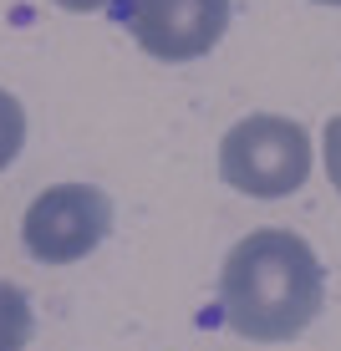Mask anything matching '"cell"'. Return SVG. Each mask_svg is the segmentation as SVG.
<instances>
[{
    "label": "cell",
    "mask_w": 341,
    "mask_h": 351,
    "mask_svg": "<svg viewBox=\"0 0 341 351\" xmlns=\"http://www.w3.org/2000/svg\"><path fill=\"white\" fill-rule=\"evenodd\" d=\"M224 321L245 341H296L326 300V275L316 250L290 229H255L229 250L219 270Z\"/></svg>",
    "instance_id": "1"
},
{
    "label": "cell",
    "mask_w": 341,
    "mask_h": 351,
    "mask_svg": "<svg viewBox=\"0 0 341 351\" xmlns=\"http://www.w3.org/2000/svg\"><path fill=\"white\" fill-rule=\"evenodd\" d=\"M219 178L250 199H285L311 178V138L275 112L245 117L219 143Z\"/></svg>",
    "instance_id": "2"
},
{
    "label": "cell",
    "mask_w": 341,
    "mask_h": 351,
    "mask_svg": "<svg viewBox=\"0 0 341 351\" xmlns=\"http://www.w3.org/2000/svg\"><path fill=\"white\" fill-rule=\"evenodd\" d=\"M113 229V204L92 184H56L26 209L21 219V245L41 265H71L92 255Z\"/></svg>",
    "instance_id": "3"
},
{
    "label": "cell",
    "mask_w": 341,
    "mask_h": 351,
    "mask_svg": "<svg viewBox=\"0 0 341 351\" xmlns=\"http://www.w3.org/2000/svg\"><path fill=\"white\" fill-rule=\"evenodd\" d=\"M128 26L158 62H193L224 36L229 0H132Z\"/></svg>",
    "instance_id": "4"
},
{
    "label": "cell",
    "mask_w": 341,
    "mask_h": 351,
    "mask_svg": "<svg viewBox=\"0 0 341 351\" xmlns=\"http://www.w3.org/2000/svg\"><path fill=\"white\" fill-rule=\"evenodd\" d=\"M31 341V306L10 280H0V351H21Z\"/></svg>",
    "instance_id": "5"
},
{
    "label": "cell",
    "mask_w": 341,
    "mask_h": 351,
    "mask_svg": "<svg viewBox=\"0 0 341 351\" xmlns=\"http://www.w3.org/2000/svg\"><path fill=\"white\" fill-rule=\"evenodd\" d=\"M21 143H26V112H21V102L0 87V168H10V158L21 153Z\"/></svg>",
    "instance_id": "6"
},
{
    "label": "cell",
    "mask_w": 341,
    "mask_h": 351,
    "mask_svg": "<svg viewBox=\"0 0 341 351\" xmlns=\"http://www.w3.org/2000/svg\"><path fill=\"white\" fill-rule=\"evenodd\" d=\"M326 173H331V184L341 193V117L326 123Z\"/></svg>",
    "instance_id": "7"
},
{
    "label": "cell",
    "mask_w": 341,
    "mask_h": 351,
    "mask_svg": "<svg viewBox=\"0 0 341 351\" xmlns=\"http://www.w3.org/2000/svg\"><path fill=\"white\" fill-rule=\"evenodd\" d=\"M56 5H62V10H102L107 0H56Z\"/></svg>",
    "instance_id": "8"
},
{
    "label": "cell",
    "mask_w": 341,
    "mask_h": 351,
    "mask_svg": "<svg viewBox=\"0 0 341 351\" xmlns=\"http://www.w3.org/2000/svg\"><path fill=\"white\" fill-rule=\"evenodd\" d=\"M321 5H341V0H321Z\"/></svg>",
    "instance_id": "9"
}]
</instances>
